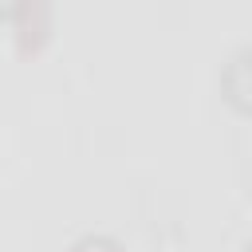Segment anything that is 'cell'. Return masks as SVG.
<instances>
[{
	"mask_svg": "<svg viewBox=\"0 0 252 252\" xmlns=\"http://www.w3.org/2000/svg\"><path fill=\"white\" fill-rule=\"evenodd\" d=\"M220 87H224V98L240 110L252 114V47H236L220 71Z\"/></svg>",
	"mask_w": 252,
	"mask_h": 252,
	"instance_id": "1",
	"label": "cell"
},
{
	"mask_svg": "<svg viewBox=\"0 0 252 252\" xmlns=\"http://www.w3.org/2000/svg\"><path fill=\"white\" fill-rule=\"evenodd\" d=\"M71 252H126V248L118 240H110V236H79L71 244Z\"/></svg>",
	"mask_w": 252,
	"mask_h": 252,
	"instance_id": "2",
	"label": "cell"
},
{
	"mask_svg": "<svg viewBox=\"0 0 252 252\" xmlns=\"http://www.w3.org/2000/svg\"><path fill=\"white\" fill-rule=\"evenodd\" d=\"M244 252H252V240H248V244H244Z\"/></svg>",
	"mask_w": 252,
	"mask_h": 252,
	"instance_id": "3",
	"label": "cell"
}]
</instances>
